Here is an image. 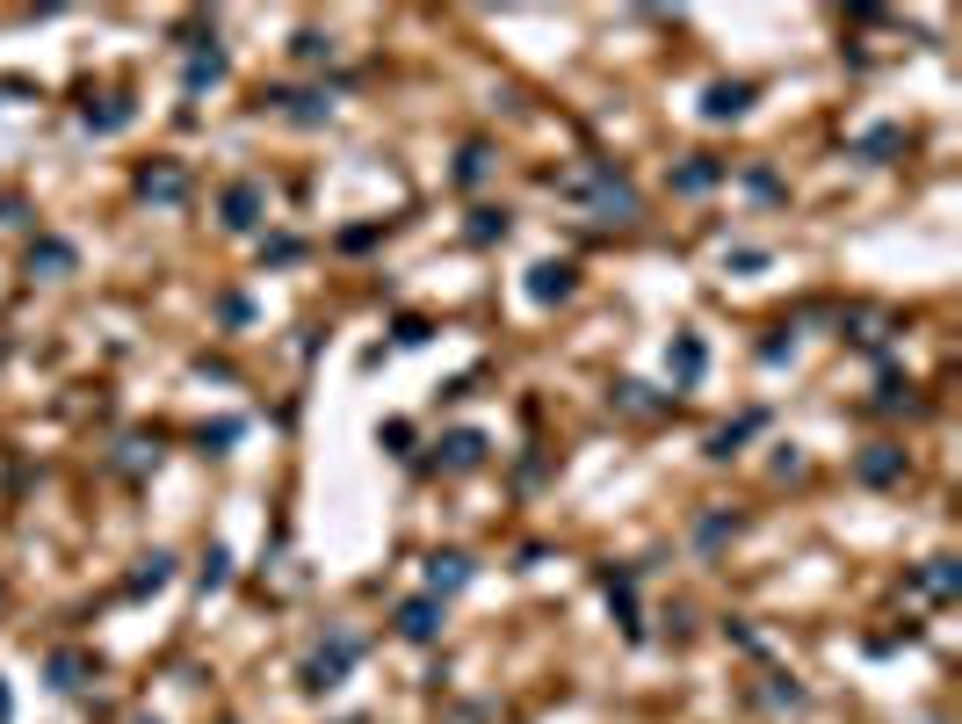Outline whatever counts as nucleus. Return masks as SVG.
Masks as SVG:
<instances>
[{"instance_id":"f257e3e1","label":"nucleus","mask_w":962,"mask_h":724,"mask_svg":"<svg viewBox=\"0 0 962 724\" xmlns=\"http://www.w3.org/2000/svg\"><path fill=\"white\" fill-rule=\"evenodd\" d=\"M398 630H406V638H434V609H427V601H413V609L398 616Z\"/></svg>"},{"instance_id":"f03ea898","label":"nucleus","mask_w":962,"mask_h":724,"mask_svg":"<svg viewBox=\"0 0 962 724\" xmlns=\"http://www.w3.org/2000/svg\"><path fill=\"white\" fill-rule=\"evenodd\" d=\"M463 580V558H434V587H456Z\"/></svg>"}]
</instances>
